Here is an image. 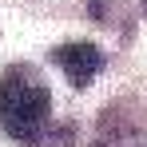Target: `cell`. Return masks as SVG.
I'll list each match as a JSON object with an SVG mask.
<instances>
[{
	"label": "cell",
	"instance_id": "6da1fadb",
	"mask_svg": "<svg viewBox=\"0 0 147 147\" xmlns=\"http://www.w3.org/2000/svg\"><path fill=\"white\" fill-rule=\"evenodd\" d=\"M48 111H52L48 84L32 68L16 64L0 76V127L16 143H36L48 127Z\"/></svg>",
	"mask_w": 147,
	"mask_h": 147
},
{
	"label": "cell",
	"instance_id": "7a4b0ae2",
	"mask_svg": "<svg viewBox=\"0 0 147 147\" xmlns=\"http://www.w3.org/2000/svg\"><path fill=\"white\" fill-rule=\"evenodd\" d=\"M52 60L68 72V80H72L76 88H84V84H92L99 76V68H103V52L96 48V44H88V40H72V44H60V48L52 52Z\"/></svg>",
	"mask_w": 147,
	"mask_h": 147
}]
</instances>
